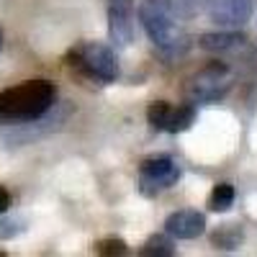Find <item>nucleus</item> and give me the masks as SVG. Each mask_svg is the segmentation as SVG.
<instances>
[{
    "mask_svg": "<svg viewBox=\"0 0 257 257\" xmlns=\"http://www.w3.org/2000/svg\"><path fill=\"white\" fill-rule=\"evenodd\" d=\"M57 98V88L49 80H29L0 93V121L24 123L44 116Z\"/></svg>",
    "mask_w": 257,
    "mask_h": 257,
    "instance_id": "1",
    "label": "nucleus"
},
{
    "mask_svg": "<svg viewBox=\"0 0 257 257\" xmlns=\"http://www.w3.org/2000/svg\"><path fill=\"white\" fill-rule=\"evenodd\" d=\"M139 21L149 36V41L157 47V52L167 59H175L188 52V36L178 26V18L170 8V0H142Z\"/></svg>",
    "mask_w": 257,
    "mask_h": 257,
    "instance_id": "2",
    "label": "nucleus"
},
{
    "mask_svg": "<svg viewBox=\"0 0 257 257\" xmlns=\"http://www.w3.org/2000/svg\"><path fill=\"white\" fill-rule=\"evenodd\" d=\"M70 64L85 77H90L95 82H113L118 75L116 54L111 47L100 44V41H82L70 52Z\"/></svg>",
    "mask_w": 257,
    "mask_h": 257,
    "instance_id": "3",
    "label": "nucleus"
},
{
    "mask_svg": "<svg viewBox=\"0 0 257 257\" xmlns=\"http://www.w3.org/2000/svg\"><path fill=\"white\" fill-rule=\"evenodd\" d=\"M234 85V77H231V70L226 64H219V62H211L208 67H203L201 72H196L188 85H185V98L193 103V105H206V103H216L221 100Z\"/></svg>",
    "mask_w": 257,
    "mask_h": 257,
    "instance_id": "4",
    "label": "nucleus"
},
{
    "mask_svg": "<svg viewBox=\"0 0 257 257\" xmlns=\"http://www.w3.org/2000/svg\"><path fill=\"white\" fill-rule=\"evenodd\" d=\"M147 121L152 123V128L157 132H167V134H180L185 128H190V123L196 121V105L185 103V105H173L167 100H155L147 108Z\"/></svg>",
    "mask_w": 257,
    "mask_h": 257,
    "instance_id": "5",
    "label": "nucleus"
},
{
    "mask_svg": "<svg viewBox=\"0 0 257 257\" xmlns=\"http://www.w3.org/2000/svg\"><path fill=\"white\" fill-rule=\"evenodd\" d=\"M180 180V167L170 157H152L142 162L139 167V188L144 196H155V193L175 185Z\"/></svg>",
    "mask_w": 257,
    "mask_h": 257,
    "instance_id": "6",
    "label": "nucleus"
},
{
    "mask_svg": "<svg viewBox=\"0 0 257 257\" xmlns=\"http://www.w3.org/2000/svg\"><path fill=\"white\" fill-rule=\"evenodd\" d=\"M257 0H206L203 11L219 29H239L254 13Z\"/></svg>",
    "mask_w": 257,
    "mask_h": 257,
    "instance_id": "7",
    "label": "nucleus"
},
{
    "mask_svg": "<svg viewBox=\"0 0 257 257\" xmlns=\"http://www.w3.org/2000/svg\"><path fill=\"white\" fill-rule=\"evenodd\" d=\"M134 0H108V36L116 47L134 41Z\"/></svg>",
    "mask_w": 257,
    "mask_h": 257,
    "instance_id": "8",
    "label": "nucleus"
},
{
    "mask_svg": "<svg viewBox=\"0 0 257 257\" xmlns=\"http://www.w3.org/2000/svg\"><path fill=\"white\" fill-rule=\"evenodd\" d=\"M165 231L173 239H196L206 231V216L201 211H193V208L173 211L165 219Z\"/></svg>",
    "mask_w": 257,
    "mask_h": 257,
    "instance_id": "9",
    "label": "nucleus"
},
{
    "mask_svg": "<svg viewBox=\"0 0 257 257\" xmlns=\"http://www.w3.org/2000/svg\"><path fill=\"white\" fill-rule=\"evenodd\" d=\"M244 34H239L237 29H224L216 34H203L198 39V47L206 52H234L244 47Z\"/></svg>",
    "mask_w": 257,
    "mask_h": 257,
    "instance_id": "10",
    "label": "nucleus"
},
{
    "mask_svg": "<svg viewBox=\"0 0 257 257\" xmlns=\"http://www.w3.org/2000/svg\"><path fill=\"white\" fill-rule=\"evenodd\" d=\"M242 242H244V229L239 224H221L216 231L211 234V244L216 249H221V252L239 249Z\"/></svg>",
    "mask_w": 257,
    "mask_h": 257,
    "instance_id": "11",
    "label": "nucleus"
},
{
    "mask_svg": "<svg viewBox=\"0 0 257 257\" xmlns=\"http://www.w3.org/2000/svg\"><path fill=\"white\" fill-rule=\"evenodd\" d=\"M139 254H144V257H173L175 254V242L167 231L165 234H152V237L142 244Z\"/></svg>",
    "mask_w": 257,
    "mask_h": 257,
    "instance_id": "12",
    "label": "nucleus"
},
{
    "mask_svg": "<svg viewBox=\"0 0 257 257\" xmlns=\"http://www.w3.org/2000/svg\"><path fill=\"white\" fill-rule=\"evenodd\" d=\"M234 198H237V190H234L231 183H216L208 196V208L216 213H224L234 206Z\"/></svg>",
    "mask_w": 257,
    "mask_h": 257,
    "instance_id": "13",
    "label": "nucleus"
},
{
    "mask_svg": "<svg viewBox=\"0 0 257 257\" xmlns=\"http://www.w3.org/2000/svg\"><path fill=\"white\" fill-rule=\"evenodd\" d=\"M203 3L206 0H170V8L178 21H190L203 11Z\"/></svg>",
    "mask_w": 257,
    "mask_h": 257,
    "instance_id": "14",
    "label": "nucleus"
},
{
    "mask_svg": "<svg viewBox=\"0 0 257 257\" xmlns=\"http://www.w3.org/2000/svg\"><path fill=\"white\" fill-rule=\"evenodd\" d=\"M93 252L95 254H103V257H121V254H126L128 252V247H126V242L123 239H116V237H108V239H100V242H95L93 244Z\"/></svg>",
    "mask_w": 257,
    "mask_h": 257,
    "instance_id": "15",
    "label": "nucleus"
},
{
    "mask_svg": "<svg viewBox=\"0 0 257 257\" xmlns=\"http://www.w3.org/2000/svg\"><path fill=\"white\" fill-rule=\"evenodd\" d=\"M13 234H18L16 221H0V239H11Z\"/></svg>",
    "mask_w": 257,
    "mask_h": 257,
    "instance_id": "16",
    "label": "nucleus"
},
{
    "mask_svg": "<svg viewBox=\"0 0 257 257\" xmlns=\"http://www.w3.org/2000/svg\"><path fill=\"white\" fill-rule=\"evenodd\" d=\"M8 206H11V193H8L3 185H0V213H6Z\"/></svg>",
    "mask_w": 257,
    "mask_h": 257,
    "instance_id": "17",
    "label": "nucleus"
},
{
    "mask_svg": "<svg viewBox=\"0 0 257 257\" xmlns=\"http://www.w3.org/2000/svg\"><path fill=\"white\" fill-rule=\"evenodd\" d=\"M0 47H3V34H0Z\"/></svg>",
    "mask_w": 257,
    "mask_h": 257,
    "instance_id": "18",
    "label": "nucleus"
},
{
    "mask_svg": "<svg viewBox=\"0 0 257 257\" xmlns=\"http://www.w3.org/2000/svg\"><path fill=\"white\" fill-rule=\"evenodd\" d=\"M0 257H6V252H0Z\"/></svg>",
    "mask_w": 257,
    "mask_h": 257,
    "instance_id": "19",
    "label": "nucleus"
}]
</instances>
